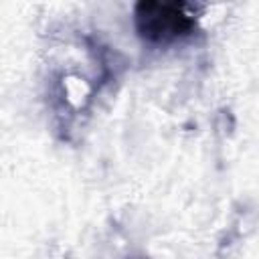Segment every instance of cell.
Segmentation results:
<instances>
[{"mask_svg":"<svg viewBox=\"0 0 259 259\" xmlns=\"http://www.w3.org/2000/svg\"><path fill=\"white\" fill-rule=\"evenodd\" d=\"M134 26L146 45L164 49L192 36L196 18L184 2L142 0L134 6Z\"/></svg>","mask_w":259,"mask_h":259,"instance_id":"1","label":"cell"}]
</instances>
